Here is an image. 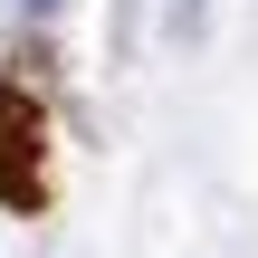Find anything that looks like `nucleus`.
<instances>
[{"instance_id": "nucleus-1", "label": "nucleus", "mask_w": 258, "mask_h": 258, "mask_svg": "<svg viewBox=\"0 0 258 258\" xmlns=\"http://www.w3.org/2000/svg\"><path fill=\"white\" fill-rule=\"evenodd\" d=\"M38 153H48V115L0 67V211H38Z\"/></svg>"}, {"instance_id": "nucleus-3", "label": "nucleus", "mask_w": 258, "mask_h": 258, "mask_svg": "<svg viewBox=\"0 0 258 258\" xmlns=\"http://www.w3.org/2000/svg\"><path fill=\"white\" fill-rule=\"evenodd\" d=\"M29 10H57V0H29Z\"/></svg>"}, {"instance_id": "nucleus-2", "label": "nucleus", "mask_w": 258, "mask_h": 258, "mask_svg": "<svg viewBox=\"0 0 258 258\" xmlns=\"http://www.w3.org/2000/svg\"><path fill=\"white\" fill-rule=\"evenodd\" d=\"M163 38H201V0H163Z\"/></svg>"}]
</instances>
